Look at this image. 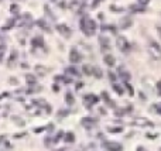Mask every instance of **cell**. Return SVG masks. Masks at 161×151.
Instances as JSON below:
<instances>
[{
    "label": "cell",
    "mask_w": 161,
    "mask_h": 151,
    "mask_svg": "<svg viewBox=\"0 0 161 151\" xmlns=\"http://www.w3.org/2000/svg\"><path fill=\"white\" fill-rule=\"evenodd\" d=\"M81 30L85 35L91 37L96 33V21L89 16H83L82 20H81Z\"/></svg>",
    "instance_id": "1"
},
{
    "label": "cell",
    "mask_w": 161,
    "mask_h": 151,
    "mask_svg": "<svg viewBox=\"0 0 161 151\" xmlns=\"http://www.w3.org/2000/svg\"><path fill=\"white\" fill-rule=\"evenodd\" d=\"M149 52L151 55L153 59H157V61H161V45L156 41H150V45H149Z\"/></svg>",
    "instance_id": "2"
},
{
    "label": "cell",
    "mask_w": 161,
    "mask_h": 151,
    "mask_svg": "<svg viewBox=\"0 0 161 151\" xmlns=\"http://www.w3.org/2000/svg\"><path fill=\"white\" fill-rule=\"evenodd\" d=\"M116 45H117L119 51H122V52H124V54H127L129 51H130V42H129L127 38L123 37V35L117 37V40H116Z\"/></svg>",
    "instance_id": "3"
},
{
    "label": "cell",
    "mask_w": 161,
    "mask_h": 151,
    "mask_svg": "<svg viewBox=\"0 0 161 151\" xmlns=\"http://www.w3.org/2000/svg\"><path fill=\"white\" fill-rule=\"evenodd\" d=\"M103 148L106 151H123V146L117 141H103Z\"/></svg>",
    "instance_id": "4"
},
{
    "label": "cell",
    "mask_w": 161,
    "mask_h": 151,
    "mask_svg": "<svg viewBox=\"0 0 161 151\" xmlns=\"http://www.w3.org/2000/svg\"><path fill=\"white\" fill-rule=\"evenodd\" d=\"M133 124L139 127H154V123L147 117H136L133 119Z\"/></svg>",
    "instance_id": "5"
},
{
    "label": "cell",
    "mask_w": 161,
    "mask_h": 151,
    "mask_svg": "<svg viewBox=\"0 0 161 151\" xmlns=\"http://www.w3.org/2000/svg\"><path fill=\"white\" fill-rule=\"evenodd\" d=\"M57 31L65 38H69L71 34H72V30H71L66 24H57Z\"/></svg>",
    "instance_id": "6"
},
{
    "label": "cell",
    "mask_w": 161,
    "mask_h": 151,
    "mask_svg": "<svg viewBox=\"0 0 161 151\" xmlns=\"http://www.w3.org/2000/svg\"><path fill=\"white\" fill-rule=\"evenodd\" d=\"M96 123H98V119L96 117H83L82 120H81V124H82L85 129H92V127H95Z\"/></svg>",
    "instance_id": "7"
},
{
    "label": "cell",
    "mask_w": 161,
    "mask_h": 151,
    "mask_svg": "<svg viewBox=\"0 0 161 151\" xmlns=\"http://www.w3.org/2000/svg\"><path fill=\"white\" fill-rule=\"evenodd\" d=\"M132 24H133V20H132V17H129V16H124L123 18H120V21H119V27L120 30H126V29H129V27H132Z\"/></svg>",
    "instance_id": "8"
},
{
    "label": "cell",
    "mask_w": 161,
    "mask_h": 151,
    "mask_svg": "<svg viewBox=\"0 0 161 151\" xmlns=\"http://www.w3.org/2000/svg\"><path fill=\"white\" fill-rule=\"evenodd\" d=\"M81 59H82V55H81V52H79L76 48H72L69 52V61L72 62V64H78V62H81Z\"/></svg>",
    "instance_id": "9"
},
{
    "label": "cell",
    "mask_w": 161,
    "mask_h": 151,
    "mask_svg": "<svg viewBox=\"0 0 161 151\" xmlns=\"http://www.w3.org/2000/svg\"><path fill=\"white\" fill-rule=\"evenodd\" d=\"M83 102L86 103L88 107H91L92 105H95V103L99 102V98L95 96V95H85V96H83Z\"/></svg>",
    "instance_id": "10"
},
{
    "label": "cell",
    "mask_w": 161,
    "mask_h": 151,
    "mask_svg": "<svg viewBox=\"0 0 161 151\" xmlns=\"http://www.w3.org/2000/svg\"><path fill=\"white\" fill-rule=\"evenodd\" d=\"M85 4H82V2H78V0H72L69 3V8L72 10L74 13H81V10L83 8Z\"/></svg>",
    "instance_id": "11"
},
{
    "label": "cell",
    "mask_w": 161,
    "mask_h": 151,
    "mask_svg": "<svg viewBox=\"0 0 161 151\" xmlns=\"http://www.w3.org/2000/svg\"><path fill=\"white\" fill-rule=\"evenodd\" d=\"M117 75H119V78L124 82V83L130 81V72H127V71L124 69L123 66H120L119 69H117Z\"/></svg>",
    "instance_id": "12"
},
{
    "label": "cell",
    "mask_w": 161,
    "mask_h": 151,
    "mask_svg": "<svg viewBox=\"0 0 161 151\" xmlns=\"http://www.w3.org/2000/svg\"><path fill=\"white\" fill-rule=\"evenodd\" d=\"M31 45H33L34 48H44L45 44H44V40H42L41 35H37V37H34L33 41H31Z\"/></svg>",
    "instance_id": "13"
},
{
    "label": "cell",
    "mask_w": 161,
    "mask_h": 151,
    "mask_svg": "<svg viewBox=\"0 0 161 151\" xmlns=\"http://www.w3.org/2000/svg\"><path fill=\"white\" fill-rule=\"evenodd\" d=\"M99 42H100V47H102V51L110 48V47H109V38L105 37V34L99 35Z\"/></svg>",
    "instance_id": "14"
},
{
    "label": "cell",
    "mask_w": 161,
    "mask_h": 151,
    "mask_svg": "<svg viewBox=\"0 0 161 151\" xmlns=\"http://www.w3.org/2000/svg\"><path fill=\"white\" fill-rule=\"evenodd\" d=\"M129 10L132 13H144L147 8L144 6H140V4H132V6H129Z\"/></svg>",
    "instance_id": "15"
},
{
    "label": "cell",
    "mask_w": 161,
    "mask_h": 151,
    "mask_svg": "<svg viewBox=\"0 0 161 151\" xmlns=\"http://www.w3.org/2000/svg\"><path fill=\"white\" fill-rule=\"evenodd\" d=\"M103 61H105V64H106L107 66H113V65L116 64L115 57H113V55H110V54L105 55V57H103Z\"/></svg>",
    "instance_id": "16"
},
{
    "label": "cell",
    "mask_w": 161,
    "mask_h": 151,
    "mask_svg": "<svg viewBox=\"0 0 161 151\" xmlns=\"http://www.w3.org/2000/svg\"><path fill=\"white\" fill-rule=\"evenodd\" d=\"M35 74H37L38 76H45V75L48 74V69L42 65H37L35 66Z\"/></svg>",
    "instance_id": "17"
},
{
    "label": "cell",
    "mask_w": 161,
    "mask_h": 151,
    "mask_svg": "<svg viewBox=\"0 0 161 151\" xmlns=\"http://www.w3.org/2000/svg\"><path fill=\"white\" fill-rule=\"evenodd\" d=\"M102 33H112V34H115L116 33V29L112 24H103V25H102Z\"/></svg>",
    "instance_id": "18"
},
{
    "label": "cell",
    "mask_w": 161,
    "mask_h": 151,
    "mask_svg": "<svg viewBox=\"0 0 161 151\" xmlns=\"http://www.w3.org/2000/svg\"><path fill=\"white\" fill-rule=\"evenodd\" d=\"M65 72L66 74H69V75H72V76H79V75H81V72H79L75 66H68V68L65 69Z\"/></svg>",
    "instance_id": "19"
},
{
    "label": "cell",
    "mask_w": 161,
    "mask_h": 151,
    "mask_svg": "<svg viewBox=\"0 0 161 151\" xmlns=\"http://www.w3.org/2000/svg\"><path fill=\"white\" fill-rule=\"evenodd\" d=\"M102 98H103V100L107 103V106L110 107H115V103H113V100H112L110 98H109V95L106 93V92H102Z\"/></svg>",
    "instance_id": "20"
},
{
    "label": "cell",
    "mask_w": 161,
    "mask_h": 151,
    "mask_svg": "<svg viewBox=\"0 0 161 151\" xmlns=\"http://www.w3.org/2000/svg\"><path fill=\"white\" fill-rule=\"evenodd\" d=\"M37 24H38V27H40V29H44L47 33H51V29L48 27V25H47L45 20H38V21H37Z\"/></svg>",
    "instance_id": "21"
},
{
    "label": "cell",
    "mask_w": 161,
    "mask_h": 151,
    "mask_svg": "<svg viewBox=\"0 0 161 151\" xmlns=\"http://www.w3.org/2000/svg\"><path fill=\"white\" fill-rule=\"evenodd\" d=\"M92 75H95L98 79H100L103 74H102V69H100L99 66H93V68H92Z\"/></svg>",
    "instance_id": "22"
},
{
    "label": "cell",
    "mask_w": 161,
    "mask_h": 151,
    "mask_svg": "<svg viewBox=\"0 0 161 151\" xmlns=\"http://www.w3.org/2000/svg\"><path fill=\"white\" fill-rule=\"evenodd\" d=\"M65 102L68 103V105H74V103H75V98L72 96V93H71V92H66V95H65Z\"/></svg>",
    "instance_id": "23"
},
{
    "label": "cell",
    "mask_w": 161,
    "mask_h": 151,
    "mask_svg": "<svg viewBox=\"0 0 161 151\" xmlns=\"http://www.w3.org/2000/svg\"><path fill=\"white\" fill-rule=\"evenodd\" d=\"M65 137H64V140H65L66 143H74L75 141V136H74V133H66V134H64Z\"/></svg>",
    "instance_id": "24"
},
{
    "label": "cell",
    "mask_w": 161,
    "mask_h": 151,
    "mask_svg": "<svg viewBox=\"0 0 161 151\" xmlns=\"http://www.w3.org/2000/svg\"><path fill=\"white\" fill-rule=\"evenodd\" d=\"M107 133H122L123 131V127L119 126V127H107L106 129Z\"/></svg>",
    "instance_id": "25"
},
{
    "label": "cell",
    "mask_w": 161,
    "mask_h": 151,
    "mask_svg": "<svg viewBox=\"0 0 161 151\" xmlns=\"http://www.w3.org/2000/svg\"><path fill=\"white\" fill-rule=\"evenodd\" d=\"M113 89H115V92L119 95V96L123 95V88H122L120 85H117V83H113Z\"/></svg>",
    "instance_id": "26"
},
{
    "label": "cell",
    "mask_w": 161,
    "mask_h": 151,
    "mask_svg": "<svg viewBox=\"0 0 161 151\" xmlns=\"http://www.w3.org/2000/svg\"><path fill=\"white\" fill-rule=\"evenodd\" d=\"M25 79H27V82H29L30 85H31V83H33V85H35V76H34V75L27 74V75H25Z\"/></svg>",
    "instance_id": "27"
},
{
    "label": "cell",
    "mask_w": 161,
    "mask_h": 151,
    "mask_svg": "<svg viewBox=\"0 0 161 151\" xmlns=\"http://www.w3.org/2000/svg\"><path fill=\"white\" fill-rule=\"evenodd\" d=\"M151 110H154L157 114L161 116V103H156V105H153V106H151Z\"/></svg>",
    "instance_id": "28"
},
{
    "label": "cell",
    "mask_w": 161,
    "mask_h": 151,
    "mask_svg": "<svg viewBox=\"0 0 161 151\" xmlns=\"http://www.w3.org/2000/svg\"><path fill=\"white\" fill-rule=\"evenodd\" d=\"M92 68H93V66H91V65H83V68H82L83 74L85 75H92Z\"/></svg>",
    "instance_id": "29"
},
{
    "label": "cell",
    "mask_w": 161,
    "mask_h": 151,
    "mask_svg": "<svg viewBox=\"0 0 161 151\" xmlns=\"http://www.w3.org/2000/svg\"><path fill=\"white\" fill-rule=\"evenodd\" d=\"M16 57H17V52H16V51H13V54H12V58L8 59V66H13V64H14V61H16Z\"/></svg>",
    "instance_id": "30"
},
{
    "label": "cell",
    "mask_w": 161,
    "mask_h": 151,
    "mask_svg": "<svg viewBox=\"0 0 161 151\" xmlns=\"http://www.w3.org/2000/svg\"><path fill=\"white\" fill-rule=\"evenodd\" d=\"M124 85H126V88H127V90H129V95H130V96H133V93H134V92H133V86L130 85L129 82H126Z\"/></svg>",
    "instance_id": "31"
},
{
    "label": "cell",
    "mask_w": 161,
    "mask_h": 151,
    "mask_svg": "<svg viewBox=\"0 0 161 151\" xmlns=\"http://www.w3.org/2000/svg\"><path fill=\"white\" fill-rule=\"evenodd\" d=\"M156 90H157V95L161 96V79L157 82V85H156Z\"/></svg>",
    "instance_id": "32"
},
{
    "label": "cell",
    "mask_w": 161,
    "mask_h": 151,
    "mask_svg": "<svg viewBox=\"0 0 161 151\" xmlns=\"http://www.w3.org/2000/svg\"><path fill=\"white\" fill-rule=\"evenodd\" d=\"M4 52H6V47H4V45H0V61L3 59Z\"/></svg>",
    "instance_id": "33"
},
{
    "label": "cell",
    "mask_w": 161,
    "mask_h": 151,
    "mask_svg": "<svg viewBox=\"0 0 161 151\" xmlns=\"http://www.w3.org/2000/svg\"><path fill=\"white\" fill-rule=\"evenodd\" d=\"M62 136H64V133H62V131H58L57 137H55V139H54V143H58V141H59V140H61V137H62Z\"/></svg>",
    "instance_id": "34"
},
{
    "label": "cell",
    "mask_w": 161,
    "mask_h": 151,
    "mask_svg": "<svg viewBox=\"0 0 161 151\" xmlns=\"http://www.w3.org/2000/svg\"><path fill=\"white\" fill-rule=\"evenodd\" d=\"M157 136L158 134H151V133H147V134H146V137H147L149 140H154V139H157Z\"/></svg>",
    "instance_id": "35"
},
{
    "label": "cell",
    "mask_w": 161,
    "mask_h": 151,
    "mask_svg": "<svg viewBox=\"0 0 161 151\" xmlns=\"http://www.w3.org/2000/svg\"><path fill=\"white\" fill-rule=\"evenodd\" d=\"M100 3H102V0H93V3H92V8H96Z\"/></svg>",
    "instance_id": "36"
},
{
    "label": "cell",
    "mask_w": 161,
    "mask_h": 151,
    "mask_svg": "<svg viewBox=\"0 0 161 151\" xmlns=\"http://www.w3.org/2000/svg\"><path fill=\"white\" fill-rule=\"evenodd\" d=\"M149 2H150V0H137V3L140 4V6H147Z\"/></svg>",
    "instance_id": "37"
},
{
    "label": "cell",
    "mask_w": 161,
    "mask_h": 151,
    "mask_svg": "<svg viewBox=\"0 0 161 151\" xmlns=\"http://www.w3.org/2000/svg\"><path fill=\"white\" fill-rule=\"evenodd\" d=\"M107 74H109V78H110V81H112V82H115V81H116V75L113 74V72H112V71H109V72H107Z\"/></svg>",
    "instance_id": "38"
},
{
    "label": "cell",
    "mask_w": 161,
    "mask_h": 151,
    "mask_svg": "<svg viewBox=\"0 0 161 151\" xmlns=\"http://www.w3.org/2000/svg\"><path fill=\"white\" fill-rule=\"evenodd\" d=\"M58 114H59V117H64V116H68V110H59L58 112Z\"/></svg>",
    "instance_id": "39"
},
{
    "label": "cell",
    "mask_w": 161,
    "mask_h": 151,
    "mask_svg": "<svg viewBox=\"0 0 161 151\" xmlns=\"http://www.w3.org/2000/svg\"><path fill=\"white\" fill-rule=\"evenodd\" d=\"M110 10H113V12H123V8L122 7H116V6H112Z\"/></svg>",
    "instance_id": "40"
},
{
    "label": "cell",
    "mask_w": 161,
    "mask_h": 151,
    "mask_svg": "<svg viewBox=\"0 0 161 151\" xmlns=\"http://www.w3.org/2000/svg\"><path fill=\"white\" fill-rule=\"evenodd\" d=\"M10 83L16 85V83H17V79H16V78H12V79H10Z\"/></svg>",
    "instance_id": "41"
},
{
    "label": "cell",
    "mask_w": 161,
    "mask_h": 151,
    "mask_svg": "<svg viewBox=\"0 0 161 151\" xmlns=\"http://www.w3.org/2000/svg\"><path fill=\"white\" fill-rule=\"evenodd\" d=\"M157 31H158V35H160V38H161V25L157 27Z\"/></svg>",
    "instance_id": "42"
},
{
    "label": "cell",
    "mask_w": 161,
    "mask_h": 151,
    "mask_svg": "<svg viewBox=\"0 0 161 151\" xmlns=\"http://www.w3.org/2000/svg\"><path fill=\"white\" fill-rule=\"evenodd\" d=\"M12 10H13V12H17V10H18V7H17V6H12Z\"/></svg>",
    "instance_id": "43"
},
{
    "label": "cell",
    "mask_w": 161,
    "mask_h": 151,
    "mask_svg": "<svg viewBox=\"0 0 161 151\" xmlns=\"http://www.w3.org/2000/svg\"><path fill=\"white\" fill-rule=\"evenodd\" d=\"M58 151H66V150H65V148H62V150H58Z\"/></svg>",
    "instance_id": "44"
}]
</instances>
